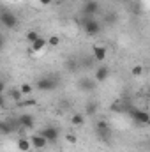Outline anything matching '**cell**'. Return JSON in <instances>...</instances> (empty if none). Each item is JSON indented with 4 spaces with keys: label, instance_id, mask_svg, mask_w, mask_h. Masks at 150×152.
<instances>
[{
    "label": "cell",
    "instance_id": "603a6c76",
    "mask_svg": "<svg viewBox=\"0 0 150 152\" xmlns=\"http://www.w3.org/2000/svg\"><path fill=\"white\" fill-rule=\"evenodd\" d=\"M67 69H69V71H76V69H79V62H76V60L71 58V60L67 62Z\"/></svg>",
    "mask_w": 150,
    "mask_h": 152
},
{
    "label": "cell",
    "instance_id": "9a60e30c",
    "mask_svg": "<svg viewBox=\"0 0 150 152\" xmlns=\"http://www.w3.org/2000/svg\"><path fill=\"white\" fill-rule=\"evenodd\" d=\"M7 97L11 99V101H14V103H20L21 99H23V94L20 92V88H9V92H7Z\"/></svg>",
    "mask_w": 150,
    "mask_h": 152
},
{
    "label": "cell",
    "instance_id": "52a82bcc",
    "mask_svg": "<svg viewBox=\"0 0 150 152\" xmlns=\"http://www.w3.org/2000/svg\"><path fill=\"white\" fill-rule=\"evenodd\" d=\"M37 133L42 136V138L48 140V143H55V142L58 140V129L53 127V126H46V127H42V129L37 131Z\"/></svg>",
    "mask_w": 150,
    "mask_h": 152
},
{
    "label": "cell",
    "instance_id": "ffe728a7",
    "mask_svg": "<svg viewBox=\"0 0 150 152\" xmlns=\"http://www.w3.org/2000/svg\"><path fill=\"white\" fill-rule=\"evenodd\" d=\"M71 124H73V126H83V124H85V118H83V115L74 113L73 117H71Z\"/></svg>",
    "mask_w": 150,
    "mask_h": 152
},
{
    "label": "cell",
    "instance_id": "3957f363",
    "mask_svg": "<svg viewBox=\"0 0 150 152\" xmlns=\"http://www.w3.org/2000/svg\"><path fill=\"white\" fill-rule=\"evenodd\" d=\"M18 16L12 12V11H7V9H2V12H0V25L4 27V28H9V30H12V28H16L18 27Z\"/></svg>",
    "mask_w": 150,
    "mask_h": 152
},
{
    "label": "cell",
    "instance_id": "7c38bea8",
    "mask_svg": "<svg viewBox=\"0 0 150 152\" xmlns=\"http://www.w3.org/2000/svg\"><path fill=\"white\" fill-rule=\"evenodd\" d=\"M108 76H110V67H108V66H101V67H97V69H95L94 80H95L97 83H103V81H106V80H108Z\"/></svg>",
    "mask_w": 150,
    "mask_h": 152
},
{
    "label": "cell",
    "instance_id": "8fae6325",
    "mask_svg": "<svg viewBox=\"0 0 150 152\" xmlns=\"http://www.w3.org/2000/svg\"><path fill=\"white\" fill-rule=\"evenodd\" d=\"M28 140H30V145H32L34 149H37V151H42V149H46V145H48V140H46V138H42L39 133L32 134Z\"/></svg>",
    "mask_w": 150,
    "mask_h": 152
},
{
    "label": "cell",
    "instance_id": "cb8c5ba5",
    "mask_svg": "<svg viewBox=\"0 0 150 152\" xmlns=\"http://www.w3.org/2000/svg\"><path fill=\"white\" fill-rule=\"evenodd\" d=\"M104 21H106V23H110V25H113V23H117V14H115V12H110V14H106Z\"/></svg>",
    "mask_w": 150,
    "mask_h": 152
},
{
    "label": "cell",
    "instance_id": "f546056e",
    "mask_svg": "<svg viewBox=\"0 0 150 152\" xmlns=\"http://www.w3.org/2000/svg\"><path fill=\"white\" fill-rule=\"evenodd\" d=\"M2 48H4V37L0 36V50H2Z\"/></svg>",
    "mask_w": 150,
    "mask_h": 152
},
{
    "label": "cell",
    "instance_id": "ba28073f",
    "mask_svg": "<svg viewBox=\"0 0 150 152\" xmlns=\"http://www.w3.org/2000/svg\"><path fill=\"white\" fill-rule=\"evenodd\" d=\"M101 11V4L97 2V0H88V2H85V5H83V9H81V12L85 14V16H92V18H95V14Z\"/></svg>",
    "mask_w": 150,
    "mask_h": 152
},
{
    "label": "cell",
    "instance_id": "f1b7e54d",
    "mask_svg": "<svg viewBox=\"0 0 150 152\" xmlns=\"http://www.w3.org/2000/svg\"><path fill=\"white\" fill-rule=\"evenodd\" d=\"M51 2H53V0H39V4H41V5H50Z\"/></svg>",
    "mask_w": 150,
    "mask_h": 152
},
{
    "label": "cell",
    "instance_id": "9c48e42d",
    "mask_svg": "<svg viewBox=\"0 0 150 152\" xmlns=\"http://www.w3.org/2000/svg\"><path fill=\"white\" fill-rule=\"evenodd\" d=\"M78 87H79V90H83V92H94L95 87H97V81H95L94 78L81 76V78L78 80Z\"/></svg>",
    "mask_w": 150,
    "mask_h": 152
},
{
    "label": "cell",
    "instance_id": "8992f818",
    "mask_svg": "<svg viewBox=\"0 0 150 152\" xmlns=\"http://www.w3.org/2000/svg\"><path fill=\"white\" fill-rule=\"evenodd\" d=\"M16 118L20 122V131L21 133L25 129H34V126H36V118H34V115H30V113H21L20 117H16Z\"/></svg>",
    "mask_w": 150,
    "mask_h": 152
},
{
    "label": "cell",
    "instance_id": "30bf717a",
    "mask_svg": "<svg viewBox=\"0 0 150 152\" xmlns=\"http://www.w3.org/2000/svg\"><path fill=\"white\" fill-rule=\"evenodd\" d=\"M106 55H108V50H106L104 46L95 44V46L92 48V58H94L95 62H104V60H106Z\"/></svg>",
    "mask_w": 150,
    "mask_h": 152
},
{
    "label": "cell",
    "instance_id": "484cf974",
    "mask_svg": "<svg viewBox=\"0 0 150 152\" xmlns=\"http://www.w3.org/2000/svg\"><path fill=\"white\" fill-rule=\"evenodd\" d=\"M131 73H133V76H141L143 75V67H141V66H134Z\"/></svg>",
    "mask_w": 150,
    "mask_h": 152
},
{
    "label": "cell",
    "instance_id": "1f68e13d",
    "mask_svg": "<svg viewBox=\"0 0 150 152\" xmlns=\"http://www.w3.org/2000/svg\"><path fill=\"white\" fill-rule=\"evenodd\" d=\"M0 12H2V7H0Z\"/></svg>",
    "mask_w": 150,
    "mask_h": 152
},
{
    "label": "cell",
    "instance_id": "277c9868",
    "mask_svg": "<svg viewBox=\"0 0 150 152\" xmlns=\"http://www.w3.org/2000/svg\"><path fill=\"white\" fill-rule=\"evenodd\" d=\"M95 134H97L99 140L110 142V138H111V127H110L108 120H103V118H101V120L95 122Z\"/></svg>",
    "mask_w": 150,
    "mask_h": 152
},
{
    "label": "cell",
    "instance_id": "4fadbf2b",
    "mask_svg": "<svg viewBox=\"0 0 150 152\" xmlns=\"http://www.w3.org/2000/svg\"><path fill=\"white\" fill-rule=\"evenodd\" d=\"M46 46H48L46 39H44V37H39V39H36V41L30 44V51H32V53H41Z\"/></svg>",
    "mask_w": 150,
    "mask_h": 152
},
{
    "label": "cell",
    "instance_id": "ac0fdd59",
    "mask_svg": "<svg viewBox=\"0 0 150 152\" xmlns=\"http://www.w3.org/2000/svg\"><path fill=\"white\" fill-rule=\"evenodd\" d=\"M18 88H20V92H21L23 96H30V94L34 92V85H30V83H21Z\"/></svg>",
    "mask_w": 150,
    "mask_h": 152
},
{
    "label": "cell",
    "instance_id": "83f0119b",
    "mask_svg": "<svg viewBox=\"0 0 150 152\" xmlns=\"http://www.w3.org/2000/svg\"><path fill=\"white\" fill-rule=\"evenodd\" d=\"M4 90H5V81L0 80V94H4Z\"/></svg>",
    "mask_w": 150,
    "mask_h": 152
},
{
    "label": "cell",
    "instance_id": "5b68a950",
    "mask_svg": "<svg viewBox=\"0 0 150 152\" xmlns=\"http://www.w3.org/2000/svg\"><path fill=\"white\" fill-rule=\"evenodd\" d=\"M129 115L134 118V122L141 124V126H147L150 122V115L145 112V110H140V108H131L129 110Z\"/></svg>",
    "mask_w": 150,
    "mask_h": 152
},
{
    "label": "cell",
    "instance_id": "5bb4252c",
    "mask_svg": "<svg viewBox=\"0 0 150 152\" xmlns=\"http://www.w3.org/2000/svg\"><path fill=\"white\" fill-rule=\"evenodd\" d=\"M97 110H99V104L95 101H88L85 104V115L87 117H94V115L97 113Z\"/></svg>",
    "mask_w": 150,
    "mask_h": 152
},
{
    "label": "cell",
    "instance_id": "4dcf8cb0",
    "mask_svg": "<svg viewBox=\"0 0 150 152\" xmlns=\"http://www.w3.org/2000/svg\"><path fill=\"white\" fill-rule=\"evenodd\" d=\"M81 2H88V0H81Z\"/></svg>",
    "mask_w": 150,
    "mask_h": 152
},
{
    "label": "cell",
    "instance_id": "6da1fadb",
    "mask_svg": "<svg viewBox=\"0 0 150 152\" xmlns=\"http://www.w3.org/2000/svg\"><path fill=\"white\" fill-rule=\"evenodd\" d=\"M78 23L81 25V28L85 30L87 36H97L101 34L103 30V25L97 18H92V16H83L81 20H78Z\"/></svg>",
    "mask_w": 150,
    "mask_h": 152
},
{
    "label": "cell",
    "instance_id": "44dd1931",
    "mask_svg": "<svg viewBox=\"0 0 150 152\" xmlns=\"http://www.w3.org/2000/svg\"><path fill=\"white\" fill-rule=\"evenodd\" d=\"M39 37H41V36H39L37 32H36V30H28V32L25 34V39H27V41H28L30 44H32V42H34L36 39H39Z\"/></svg>",
    "mask_w": 150,
    "mask_h": 152
},
{
    "label": "cell",
    "instance_id": "d4e9b609",
    "mask_svg": "<svg viewBox=\"0 0 150 152\" xmlns=\"http://www.w3.org/2000/svg\"><path fill=\"white\" fill-rule=\"evenodd\" d=\"M66 142L71 143V145H74L76 142H78V138H76V134H73V133H67L66 134Z\"/></svg>",
    "mask_w": 150,
    "mask_h": 152
},
{
    "label": "cell",
    "instance_id": "7402d4cb",
    "mask_svg": "<svg viewBox=\"0 0 150 152\" xmlns=\"http://www.w3.org/2000/svg\"><path fill=\"white\" fill-rule=\"evenodd\" d=\"M46 42H48V44H50L51 48H57V46L60 44V37H58V36H51V37L48 39Z\"/></svg>",
    "mask_w": 150,
    "mask_h": 152
},
{
    "label": "cell",
    "instance_id": "7a4b0ae2",
    "mask_svg": "<svg viewBox=\"0 0 150 152\" xmlns=\"http://www.w3.org/2000/svg\"><path fill=\"white\" fill-rule=\"evenodd\" d=\"M58 87V78L57 76H41L36 81V88L41 92H51Z\"/></svg>",
    "mask_w": 150,
    "mask_h": 152
},
{
    "label": "cell",
    "instance_id": "4316f807",
    "mask_svg": "<svg viewBox=\"0 0 150 152\" xmlns=\"http://www.w3.org/2000/svg\"><path fill=\"white\" fill-rule=\"evenodd\" d=\"M5 103H7V96L5 94H0V108H4Z\"/></svg>",
    "mask_w": 150,
    "mask_h": 152
},
{
    "label": "cell",
    "instance_id": "2e32d148",
    "mask_svg": "<svg viewBox=\"0 0 150 152\" xmlns=\"http://www.w3.org/2000/svg\"><path fill=\"white\" fill-rule=\"evenodd\" d=\"M16 145H18V149H20L21 152H28L30 149H32V145H30V140H28V138H23V136H21V138L16 142Z\"/></svg>",
    "mask_w": 150,
    "mask_h": 152
},
{
    "label": "cell",
    "instance_id": "d6986e66",
    "mask_svg": "<svg viewBox=\"0 0 150 152\" xmlns=\"http://www.w3.org/2000/svg\"><path fill=\"white\" fill-rule=\"evenodd\" d=\"M36 104H37L36 99H21L20 103H16L18 108H28V106H36Z\"/></svg>",
    "mask_w": 150,
    "mask_h": 152
},
{
    "label": "cell",
    "instance_id": "e0dca14e",
    "mask_svg": "<svg viewBox=\"0 0 150 152\" xmlns=\"http://www.w3.org/2000/svg\"><path fill=\"white\" fill-rule=\"evenodd\" d=\"M11 133H14V131H12V127L9 126V122H7V120H0V134H2V136H7V134H11Z\"/></svg>",
    "mask_w": 150,
    "mask_h": 152
}]
</instances>
